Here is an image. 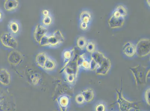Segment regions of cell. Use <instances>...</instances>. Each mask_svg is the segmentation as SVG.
Segmentation results:
<instances>
[{
  "label": "cell",
  "mask_w": 150,
  "mask_h": 111,
  "mask_svg": "<svg viewBox=\"0 0 150 111\" xmlns=\"http://www.w3.org/2000/svg\"><path fill=\"white\" fill-rule=\"evenodd\" d=\"M83 96L85 102H91L93 99L94 97V92L91 89H87L84 90L81 93Z\"/></svg>",
  "instance_id": "obj_14"
},
{
  "label": "cell",
  "mask_w": 150,
  "mask_h": 111,
  "mask_svg": "<svg viewBox=\"0 0 150 111\" xmlns=\"http://www.w3.org/2000/svg\"><path fill=\"white\" fill-rule=\"evenodd\" d=\"M90 61L85 60V54L80 55L77 59V63L79 67H81L86 69H90Z\"/></svg>",
  "instance_id": "obj_15"
},
{
  "label": "cell",
  "mask_w": 150,
  "mask_h": 111,
  "mask_svg": "<svg viewBox=\"0 0 150 111\" xmlns=\"http://www.w3.org/2000/svg\"><path fill=\"white\" fill-rule=\"evenodd\" d=\"M90 65V70H95L97 75L104 76L109 72L111 63L110 59L102 52L95 51L91 53Z\"/></svg>",
  "instance_id": "obj_1"
},
{
  "label": "cell",
  "mask_w": 150,
  "mask_h": 111,
  "mask_svg": "<svg viewBox=\"0 0 150 111\" xmlns=\"http://www.w3.org/2000/svg\"><path fill=\"white\" fill-rule=\"evenodd\" d=\"M22 54L17 50H13L8 54V61L11 65L16 66L18 65L22 61Z\"/></svg>",
  "instance_id": "obj_8"
},
{
  "label": "cell",
  "mask_w": 150,
  "mask_h": 111,
  "mask_svg": "<svg viewBox=\"0 0 150 111\" xmlns=\"http://www.w3.org/2000/svg\"><path fill=\"white\" fill-rule=\"evenodd\" d=\"M52 19L50 16L44 17L42 20V22L44 25L49 26L52 23Z\"/></svg>",
  "instance_id": "obj_27"
},
{
  "label": "cell",
  "mask_w": 150,
  "mask_h": 111,
  "mask_svg": "<svg viewBox=\"0 0 150 111\" xmlns=\"http://www.w3.org/2000/svg\"><path fill=\"white\" fill-rule=\"evenodd\" d=\"M42 13L44 17L49 16V11L47 9H44L43 10Z\"/></svg>",
  "instance_id": "obj_31"
},
{
  "label": "cell",
  "mask_w": 150,
  "mask_h": 111,
  "mask_svg": "<svg viewBox=\"0 0 150 111\" xmlns=\"http://www.w3.org/2000/svg\"><path fill=\"white\" fill-rule=\"evenodd\" d=\"M9 26L11 31L13 34H17L19 31V25L17 22L11 21L9 22Z\"/></svg>",
  "instance_id": "obj_19"
},
{
  "label": "cell",
  "mask_w": 150,
  "mask_h": 111,
  "mask_svg": "<svg viewBox=\"0 0 150 111\" xmlns=\"http://www.w3.org/2000/svg\"><path fill=\"white\" fill-rule=\"evenodd\" d=\"M11 75L8 70L5 68H0V83L3 85L10 83Z\"/></svg>",
  "instance_id": "obj_10"
},
{
  "label": "cell",
  "mask_w": 150,
  "mask_h": 111,
  "mask_svg": "<svg viewBox=\"0 0 150 111\" xmlns=\"http://www.w3.org/2000/svg\"><path fill=\"white\" fill-rule=\"evenodd\" d=\"M2 17H3V15H2V12L0 11V20L2 19Z\"/></svg>",
  "instance_id": "obj_32"
},
{
  "label": "cell",
  "mask_w": 150,
  "mask_h": 111,
  "mask_svg": "<svg viewBox=\"0 0 150 111\" xmlns=\"http://www.w3.org/2000/svg\"><path fill=\"white\" fill-rule=\"evenodd\" d=\"M0 40L2 45L9 49H15L18 47V42L10 33L5 32L0 36Z\"/></svg>",
  "instance_id": "obj_5"
},
{
  "label": "cell",
  "mask_w": 150,
  "mask_h": 111,
  "mask_svg": "<svg viewBox=\"0 0 150 111\" xmlns=\"http://www.w3.org/2000/svg\"><path fill=\"white\" fill-rule=\"evenodd\" d=\"M146 2H147V4H148V5L150 7V1H149V0L146 1Z\"/></svg>",
  "instance_id": "obj_33"
},
{
  "label": "cell",
  "mask_w": 150,
  "mask_h": 111,
  "mask_svg": "<svg viewBox=\"0 0 150 111\" xmlns=\"http://www.w3.org/2000/svg\"><path fill=\"white\" fill-rule=\"evenodd\" d=\"M150 89L148 88L146 90L145 92V98L146 103L149 106H150Z\"/></svg>",
  "instance_id": "obj_28"
},
{
  "label": "cell",
  "mask_w": 150,
  "mask_h": 111,
  "mask_svg": "<svg viewBox=\"0 0 150 111\" xmlns=\"http://www.w3.org/2000/svg\"></svg>",
  "instance_id": "obj_35"
},
{
  "label": "cell",
  "mask_w": 150,
  "mask_h": 111,
  "mask_svg": "<svg viewBox=\"0 0 150 111\" xmlns=\"http://www.w3.org/2000/svg\"><path fill=\"white\" fill-rule=\"evenodd\" d=\"M65 69V71L68 81L70 83H72L75 81L77 77L79 67L78 66L77 60L72 63H70Z\"/></svg>",
  "instance_id": "obj_6"
},
{
  "label": "cell",
  "mask_w": 150,
  "mask_h": 111,
  "mask_svg": "<svg viewBox=\"0 0 150 111\" xmlns=\"http://www.w3.org/2000/svg\"><path fill=\"white\" fill-rule=\"evenodd\" d=\"M48 56L44 52L38 54L36 57V62L39 67L44 68V64L46 61Z\"/></svg>",
  "instance_id": "obj_13"
},
{
  "label": "cell",
  "mask_w": 150,
  "mask_h": 111,
  "mask_svg": "<svg viewBox=\"0 0 150 111\" xmlns=\"http://www.w3.org/2000/svg\"><path fill=\"white\" fill-rule=\"evenodd\" d=\"M87 42L85 37L81 36L79 37L77 41V44L78 48L84 50L86 47Z\"/></svg>",
  "instance_id": "obj_20"
},
{
  "label": "cell",
  "mask_w": 150,
  "mask_h": 111,
  "mask_svg": "<svg viewBox=\"0 0 150 111\" xmlns=\"http://www.w3.org/2000/svg\"><path fill=\"white\" fill-rule=\"evenodd\" d=\"M122 84L121 83V88L120 90H116L117 95L116 103L118 104L121 111H130L132 109L138 108V102L128 100L124 97L122 93Z\"/></svg>",
  "instance_id": "obj_3"
},
{
  "label": "cell",
  "mask_w": 150,
  "mask_h": 111,
  "mask_svg": "<svg viewBox=\"0 0 150 111\" xmlns=\"http://www.w3.org/2000/svg\"><path fill=\"white\" fill-rule=\"evenodd\" d=\"M80 19L81 23H88L91 19V15L87 11H84L81 12L80 15Z\"/></svg>",
  "instance_id": "obj_17"
},
{
  "label": "cell",
  "mask_w": 150,
  "mask_h": 111,
  "mask_svg": "<svg viewBox=\"0 0 150 111\" xmlns=\"http://www.w3.org/2000/svg\"><path fill=\"white\" fill-rule=\"evenodd\" d=\"M73 52V50H67L64 52V57L65 60H68V61L70 60L72 57Z\"/></svg>",
  "instance_id": "obj_25"
},
{
  "label": "cell",
  "mask_w": 150,
  "mask_h": 111,
  "mask_svg": "<svg viewBox=\"0 0 150 111\" xmlns=\"http://www.w3.org/2000/svg\"><path fill=\"white\" fill-rule=\"evenodd\" d=\"M86 49L88 52L92 53L95 51V44L91 42H89L87 44Z\"/></svg>",
  "instance_id": "obj_23"
},
{
  "label": "cell",
  "mask_w": 150,
  "mask_h": 111,
  "mask_svg": "<svg viewBox=\"0 0 150 111\" xmlns=\"http://www.w3.org/2000/svg\"><path fill=\"white\" fill-rule=\"evenodd\" d=\"M53 35L58 39L60 44L63 43L65 40L63 33H62L61 31L59 30L58 29L54 31Z\"/></svg>",
  "instance_id": "obj_21"
},
{
  "label": "cell",
  "mask_w": 150,
  "mask_h": 111,
  "mask_svg": "<svg viewBox=\"0 0 150 111\" xmlns=\"http://www.w3.org/2000/svg\"><path fill=\"white\" fill-rule=\"evenodd\" d=\"M47 29L45 27L38 24L36 27L34 32V38L36 41L39 44L42 38L46 35Z\"/></svg>",
  "instance_id": "obj_9"
},
{
  "label": "cell",
  "mask_w": 150,
  "mask_h": 111,
  "mask_svg": "<svg viewBox=\"0 0 150 111\" xmlns=\"http://www.w3.org/2000/svg\"><path fill=\"white\" fill-rule=\"evenodd\" d=\"M123 51L125 55L131 57L136 53V46L130 42H126L123 45Z\"/></svg>",
  "instance_id": "obj_11"
},
{
  "label": "cell",
  "mask_w": 150,
  "mask_h": 111,
  "mask_svg": "<svg viewBox=\"0 0 150 111\" xmlns=\"http://www.w3.org/2000/svg\"><path fill=\"white\" fill-rule=\"evenodd\" d=\"M105 106L103 104H99L95 107V111H105Z\"/></svg>",
  "instance_id": "obj_29"
},
{
  "label": "cell",
  "mask_w": 150,
  "mask_h": 111,
  "mask_svg": "<svg viewBox=\"0 0 150 111\" xmlns=\"http://www.w3.org/2000/svg\"><path fill=\"white\" fill-rule=\"evenodd\" d=\"M48 42L49 45L53 46H56L60 44L59 41L53 35L48 37Z\"/></svg>",
  "instance_id": "obj_22"
},
{
  "label": "cell",
  "mask_w": 150,
  "mask_h": 111,
  "mask_svg": "<svg viewBox=\"0 0 150 111\" xmlns=\"http://www.w3.org/2000/svg\"><path fill=\"white\" fill-rule=\"evenodd\" d=\"M124 21L125 17L115 10L113 14L108 20V24L110 28H118L122 26Z\"/></svg>",
  "instance_id": "obj_7"
},
{
  "label": "cell",
  "mask_w": 150,
  "mask_h": 111,
  "mask_svg": "<svg viewBox=\"0 0 150 111\" xmlns=\"http://www.w3.org/2000/svg\"><path fill=\"white\" fill-rule=\"evenodd\" d=\"M88 24L86 23H80V28L83 30H85L87 29Z\"/></svg>",
  "instance_id": "obj_30"
},
{
  "label": "cell",
  "mask_w": 150,
  "mask_h": 111,
  "mask_svg": "<svg viewBox=\"0 0 150 111\" xmlns=\"http://www.w3.org/2000/svg\"><path fill=\"white\" fill-rule=\"evenodd\" d=\"M56 63L54 60L48 57L44 64V68L47 70H52L54 69Z\"/></svg>",
  "instance_id": "obj_18"
},
{
  "label": "cell",
  "mask_w": 150,
  "mask_h": 111,
  "mask_svg": "<svg viewBox=\"0 0 150 111\" xmlns=\"http://www.w3.org/2000/svg\"><path fill=\"white\" fill-rule=\"evenodd\" d=\"M58 102L62 111H66L69 104V97L66 96H62L58 99Z\"/></svg>",
  "instance_id": "obj_16"
},
{
  "label": "cell",
  "mask_w": 150,
  "mask_h": 111,
  "mask_svg": "<svg viewBox=\"0 0 150 111\" xmlns=\"http://www.w3.org/2000/svg\"><path fill=\"white\" fill-rule=\"evenodd\" d=\"M48 37L47 35L43 37L39 43L40 45L42 46H49V42H48Z\"/></svg>",
  "instance_id": "obj_24"
},
{
  "label": "cell",
  "mask_w": 150,
  "mask_h": 111,
  "mask_svg": "<svg viewBox=\"0 0 150 111\" xmlns=\"http://www.w3.org/2000/svg\"><path fill=\"white\" fill-rule=\"evenodd\" d=\"M130 70L133 75L137 86L146 84L150 78V69L147 71L146 68L142 65H139L130 68Z\"/></svg>",
  "instance_id": "obj_2"
},
{
  "label": "cell",
  "mask_w": 150,
  "mask_h": 111,
  "mask_svg": "<svg viewBox=\"0 0 150 111\" xmlns=\"http://www.w3.org/2000/svg\"><path fill=\"white\" fill-rule=\"evenodd\" d=\"M75 101L79 104H82L85 102L83 96L81 93L79 94L75 97Z\"/></svg>",
  "instance_id": "obj_26"
},
{
  "label": "cell",
  "mask_w": 150,
  "mask_h": 111,
  "mask_svg": "<svg viewBox=\"0 0 150 111\" xmlns=\"http://www.w3.org/2000/svg\"><path fill=\"white\" fill-rule=\"evenodd\" d=\"M19 2L17 0H7L4 3L5 9L7 11H12L17 9L19 7Z\"/></svg>",
  "instance_id": "obj_12"
},
{
  "label": "cell",
  "mask_w": 150,
  "mask_h": 111,
  "mask_svg": "<svg viewBox=\"0 0 150 111\" xmlns=\"http://www.w3.org/2000/svg\"><path fill=\"white\" fill-rule=\"evenodd\" d=\"M150 52V39H140L137 43L136 46V53L137 55L139 57H144L149 55Z\"/></svg>",
  "instance_id": "obj_4"
},
{
  "label": "cell",
  "mask_w": 150,
  "mask_h": 111,
  "mask_svg": "<svg viewBox=\"0 0 150 111\" xmlns=\"http://www.w3.org/2000/svg\"><path fill=\"white\" fill-rule=\"evenodd\" d=\"M135 111H141V110H140L139 109H135Z\"/></svg>",
  "instance_id": "obj_34"
}]
</instances>
